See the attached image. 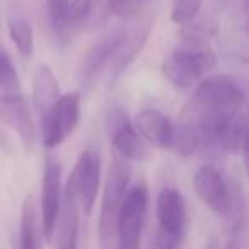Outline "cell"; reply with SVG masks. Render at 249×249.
Returning <instances> with one entry per match:
<instances>
[{
	"instance_id": "7",
	"label": "cell",
	"mask_w": 249,
	"mask_h": 249,
	"mask_svg": "<svg viewBox=\"0 0 249 249\" xmlns=\"http://www.w3.org/2000/svg\"><path fill=\"white\" fill-rule=\"evenodd\" d=\"M62 162L56 157H46L41 179V198H39V225L46 241H52L55 225L62 207Z\"/></svg>"
},
{
	"instance_id": "2",
	"label": "cell",
	"mask_w": 249,
	"mask_h": 249,
	"mask_svg": "<svg viewBox=\"0 0 249 249\" xmlns=\"http://www.w3.org/2000/svg\"><path fill=\"white\" fill-rule=\"evenodd\" d=\"M130 176H132L130 162L114 154L106 174L103 200H101L99 231L97 232H99V241L103 249H111V242L116 234L118 212H120L124 193L128 190Z\"/></svg>"
},
{
	"instance_id": "14",
	"label": "cell",
	"mask_w": 249,
	"mask_h": 249,
	"mask_svg": "<svg viewBox=\"0 0 249 249\" xmlns=\"http://www.w3.org/2000/svg\"><path fill=\"white\" fill-rule=\"evenodd\" d=\"M157 229L176 237H183L186 224V203L176 188H162L156 201Z\"/></svg>"
},
{
	"instance_id": "23",
	"label": "cell",
	"mask_w": 249,
	"mask_h": 249,
	"mask_svg": "<svg viewBox=\"0 0 249 249\" xmlns=\"http://www.w3.org/2000/svg\"><path fill=\"white\" fill-rule=\"evenodd\" d=\"M94 0H70V9H69V28H75L92 11Z\"/></svg>"
},
{
	"instance_id": "10",
	"label": "cell",
	"mask_w": 249,
	"mask_h": 249,
	"mask_svg": "<svg viewBox=\"0 0 249 249\" xmlns=\"http://www.w3.org/2000/svg\"><path fill=\"white\" fill-rule=\"evenodd\" d=\"M70 178L73 179L79 196L80 208L86 215H90L96 207L101 184V159L94 149H84Z\"/></svg>"
},
{
	"instance_id": "17",
	"label": "cell",
	"mask_w": 249,
	"mask_h": 249,
	"mask_svg": "<svg viewBox=\"0 0 249 249\" xmlns=\"http://www.w3.org/2000/svg\"><path fill=\"white\" fill-rule=\"evenodd\" d=\"M169 149L183 159L193 157L201 149V135L198 132L196 124L191 123L190 120L179 118L178 123L173 124Z\"/></svg>"
},
{
	"instance_id": "4",
	"label": "cell",
	"mask_w": 249,
	"mask_h": 249,
	"mask_svg": "<svg viewBox=\"0 0 249 249\" xmlns=\"http://www.w3.org/2000/svg\"><path fill=\"white\" fill-rule=\"evenodd\" d=\"M149 186L145 181H140L126 190L116 218V249L140 248V235L149 210Z\"/></svg>"
},
{
	"instance_id": "25",
	"label": "cell",
	"mask_w": 249,
	"mask_h": 249,
	"mask_svg": "<svg viewBox=\"0 0 249 249\" xmlns=\"http://www.w3.org/2000/svg\"><path fill=\"white\" fill-rule=\"evenodd\" d=\"M107 7L113 14L124 18V16L132 14V9H130V0H106Z\"/></svg>"
},
{
	"instance_id": "8",
	"label": "cell",
	"mask_w": 249,
	"mask_h": 249,
	"mask_svg": "<svg viewBox=\"0 0 249 249\" xmlns=\"http://www.w3.org/2000/svg\"><path fill=\"white\" fill-rule=\"evenodd\" d=\"M124 26H114L113 29L106 31L101 35L89 48L84 52L82 58L79 62V80L80 86L84 89H90L97 77L101 75L106 67H109V62L113 58L114 52H116L118 45H120L121 38H123Z\"/></svg>"
},
{
	"instance_id": "24",
	"label": "cell",
	"mask_w": 249,
	"mask_h": 249,
	"mask_svg": "<svg viewBox=\"0 0 249 249\" xmlns=\"http://www.w3.org/2000/svg\"><path fill=\"white\" fill-rule=\"evenodd\" d=\"M181 239L183 237H176V235H171L162 232L160 229L156 231L152 242H150V249H178Z\"/></svg>"
},
{
	"instance_id": "19",
	"label": "cell",
	"mask_w": 249,
	"mask_h": 249,
	"mask_svg": "<svg viewBox=\"0 0 249 249\" xmlns=\"http://www.w3.org/2000/svg\"><path fill=\"white\" fill-rule=\"evenodd\" d=\"M9 35L19 55L29 58L35 50V31L31 22L22 16H12L9 19Z\"/></svg>"
},
{
	"instance_id": "3",
	"label": "cell",
	"mask_w": 249,
	"mask_h": 249,
	"mask_svg": "<svg viewBox=\"0 0 249 249\" xmlns=\"http://www.w3.org/2000/svg\"><path fill=\"white\" fill-rule=\"evenodd\" d=\"M188 104L205 113H235L244 107L246 90L231 75L207 77L198 84Z\"/></svg>"
},
{
	"instance_id": "26",
	"label": "cell",
	"mask_w": 249,
	"mask_h": 249,
	"mask_svg": "<svg viewBox=\"0 0 249 249\" xmlns=\"http://www.w3.org/2000/svg\"><path fill=\"white\" fill-rule=\"evenodd\" d=\"M225 249H246L244 232L229 234V241H227V244H225Z\"/></svg>"
},
{
	"instance_id": "5",
	"label": "cell",
	"mask_w": 249,
	"mask_h": 249,
	"mask_svg": "<svg viewBox=\"0 0 249 249\" xmlns=\"http://www.w3.org/2000/svg\"><path fill=\"white\" fill-rule=\"evenodd\" d=\"M80 121V94L67 92L58 97L55 104L39 118L41 142L46 149L62 145L79 126Z\"/></svg>"
},
{
	"instance_id": "16",
	"label": "cell",
	"mask_w": 249,
	"mask_h": 249,
	"mask_svg": "<svg viewBox=\"0 0 249 249\" xmlns=\"http://www.w3.org/2000/svg\"><path fill=\"white\" fill-rule=\"evenodd\" d=\"M60 84L48 65H39L33 79V107L38 118H41L58 101Z\"/></svg>"
},
{
	"instance_id": "21",
	"label": "cell",
	"mask_w": 249,
	"mask_h": 249,
	"mask_svg": "<svg viewBox=\"0 0 249 249\" xmlns=\"http://www.w3.org/2000/svg\"><path fill=\"white\" fill-rule=\"evenodd\" d=\"M69 9L70 0H46V11L52 28L56 36H65L70 31L69 28Z\"/></svg>"
},
{
	"instance_id": "13",
	"label": "cell",
	"mask_w": 249,
	"mask_h": 249,
	"mask_svg": "<svg viewBox=\"0 0 249 249\" xmlns=\"http://www.w3.org/2000/svg\"><path fill=\"white\" fill-rule=\"evenodd\" d=\"M79 227H80V203H79V196H77L73 179L69 176L65 190H63L58 220H56L55 232H53V234H56L55 249H77Z\"/></svg>"
},
{
	"instance_id": "11",
	"label": "cell",
	"mask_w": 249,
	"mask_h": 249,
	"mask_svg": "<svg viewBox=\"0 0 249 249\" xmlns=\"http://www.w3.org/2000/svg\"><path fill=\"white\" fill-rule=\"evenodd\" d=\"M150 31H152V19L149 16L139 19L130 28H124L123 38L109 62V77L113 82L135 62L149 39Z\"/></svg>"
},
{
	"instance_id": "9",
	"label": "cell",
	"mask_w": 249,
	"mask_h": 249,
	"mask_svg": "<svg viewBox=\"0 0 249 249\" xmlns=\"http://www.w3.org/2000/svg\"><path fill=\"white\" fill-rule=\"evenodd\" d=\"M193 188L205 207L210 208L218 217L227 218L231 210V190L217 167L210 164L198 167L193 178Z\"/></svg>"
},
{
	"instance_id": "27",
	"label": "cell",
	"mask_w": 249,
	"mask_h": 249,
	"mask_svg": "<svg viewBox=\"0 0 249 249\" xmlns=\"http://www.w3.org/2000/svg\"><path fill=\"white\" fill-rule=\"evenodd\" d=\"M201 249H220V242H218L217 237H210L207 242H205Z\"/></svg>"
},
{
	"instance_id": "15",
	"label": "cell",
	"mask_w": 249,
	"mask_h": 249,
	"mask_svg": "<svg viewBox=\"0 0 249 249\" xmlns=\"http://www.w3.org/2000/svg\"><path fill=\"white\" fill-rule=\"evenodd\" d=\"M173 121L154 107H145L139 111L133 121V126L145 142L159 149H169L171 135H173Z\"/></svg>"
},
{
	"instance_id": "20",
	"label": "cell",
	"mask_w": 249,
	"mask_h": 249,
	"mask_svg": "<svg viewBox=\"0 0 249 249\" xmlns=\"http://www.w3.org/2000/svg\"><path fill=\"white\" fill-rule=\"evenodd\" d=\"M0 92L2 94H21V79L16 70L11 55L0 48Z\"/></svg>"
},
{
	"instance_id": "1",
	"label": "cell",
	"mask_w": 249,
	"mask_h": 249,
	"mask_svg": "<svg viewBox=\"0 0 249 249\" xmlns=\"http://www.w3.org/2000/svg\"><path fill=\"white\" fill-rule=\"evenodd\" d=\"M179 45L164 58L162 73L178 89L193 87L217 65V55L208 43L207 33L188 24Z\"/></svg>"
},
{
	"instance_id": "18",
	"label": "cell",
	"mask_w": 249,
	"mask_h": 249,
	"mask_svg": "<svg viewBox=\"0 0 249 249\" xmlns=\"http://www.w3.org/2000/svg\"><path fill=\"white\" fill-rule=\"evenodd\" d=\"M39 213L33 195H28L21 208V229H19V249H39Z\"/></svg>"
},
{
	"instance_id": "6",
	"label": "cell",
	"mask_w": 249,
	"mask_h": 249,
	"mask_svg": "<svg viewBox=\"0 0 249 249\" xmlns=\"http://www.w3.org/2000/svg\"><path fill=\"white\" fill-rule=\"evenodd\" d=\"M106 130L114 154L124 160H140L149 157L147 143L133 126V121L121 107H111L106 116Z\"/></svg>"
},
{
	"instance_id": "22",
	"label": "cell",
	"mask_w": 249,
	"mask_h": 249,
	"mask_svg": "<svg viewBox=\"0 0 249 249\" xmlns=\"http://www.w3.org/2000/svg\"><path fill=\"white\" fill-rule=\"evenodd\" d=\"M205 0H173L171 7V19L178 26H188L195 21L203 7Z\"/></svg>"
},
{
	"instance_id": "12",
	"label": "cell",
	"mask_w": 249,
	"mask_h": 249,
	"mask_svg": "<svg viewBox=\"0 0 249 249\" xmlns=\"http://www.w3.org/2000/svg\"><path fill=\"white\" fill-rule=\"evenodd\" d=\"M0 121L18 133L24 149L33 150L35 143V120L22 94L0 92Z\"/></svg>"
}]
</instances>
